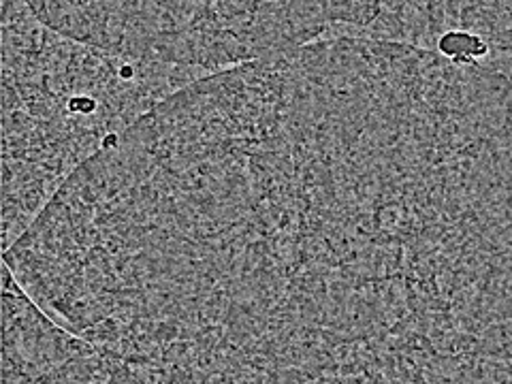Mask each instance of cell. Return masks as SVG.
I'll return each mask as SVG.
<instances>
[{
	"label": "cell",
	"mask_w": 512,
	"mask_h": 384,
	"mask_svg": "<svg viewBox=\"0 0 512 384\" xmlns=\"http://www.w3.org/2000/svg\"><path fill=\"white\" fill-rule=\"evenodd\" d=\"M195 79L62 35L24 0H3L5 248L111 137Z\"/></svg>",
	"instance_id": "2"
},
{
	"label": "cell",
	"mask_w": 512,
	"mask_h": 384,
	"mask_svg": "<svg viewBox=\"0 0 512 384\" xmlns=\"http://www.w3.org/2000/svg\"><path fill=\"white\" fill-rule=\"evenodd\" d=\"M92 220L158 382H474L512 308V92L429 47L316 39L128 126Z\"/></svg>",
	"instance_id": "1"
},
{
	"label": "cell",
	"mask_w": 512,
	"mask_h": 384,
	"mask_svg": "<svg viewBox=\"0 0 512 384\" xmlns=\"http://www.w3.org/2000/svg\"><path fill=\"white\" fill-rule=\"evenodd\" d=\"M3 382H114L103 352L60 325L5 267Z\"/></svg>",
	"instance_id": "3"
},
{
	"label": "cell",
	"mask_w": 512,
	"mask_h": 384,
	"mask_svg": "<svg viewBox=\"0 0 512 384\" xmlns=\"http://www.w3.org/2000/svg\"><path fill=\"white\" fill-rule=\"evenodd\" d=\"M363 32L421 47L463 32L483 45L485 67L512 86V0H384Z\"/></svg>",
	"instance_id": "4"
}]
</instances>
